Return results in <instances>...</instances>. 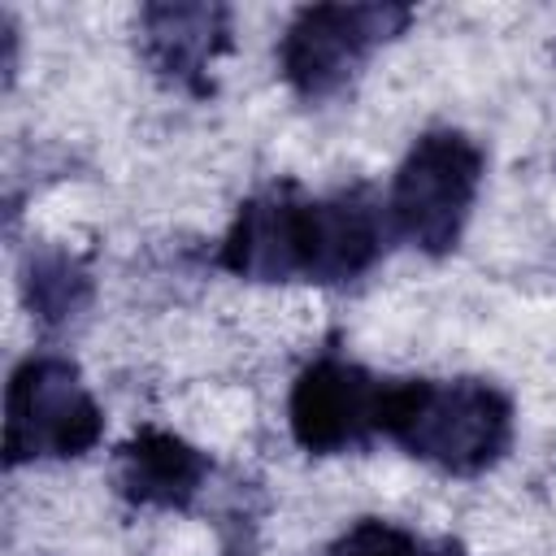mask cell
Returning a JSON list of instances; mask_svg holds the SVG:
<instances>
[{"instance_id": "obj_1", "label": "cell", "mask_w": 556, "mask_h": 556, "mask_svg": "<svg viewBox=\"0 0 556 556\" xmlns=\"http://www.w3.org/2000/svg\"><path fill=\"white\" fill-rule=\"evenodd\" d=\"M382 213L369 191L304 195L269 182L248 195L222 239V269L248 282H352L382 256Z\"/></svg>"}, {"instance_id": "obj_2", "label": "cell", "mask_w": 556, "mask_h": 556, "mask_svg": "<svg viewBox=\"0 0 556 556\" xmlns=\"http://www.w3.org/2000/svg\"><path fill=\"white\" fill-rule=\"evenodd\" d=\"M382 434L443 473L473 478L504 460L513 400L486 378H391Z\"/></svg>"}, {"instance_id": "obj_3", "label": "cell", "mask_w": 556, "mask_h": 556, "mask_svg": "<svg viewBox=\"0 0 556 556\" xmlns=\"http://www.w3.org/2000/svg\"><path fill=\"white\" fill-rule=\"evenodd\" d=\"M482 169L486 156L465 130H426L408 148L391 182L387 208L395 230L426 256H447L465 235V222L482 187Z\"/></svg>"}, {"instance_id": "obj_4", "label": "cell", "mask_w": 556, "mask_h": 556, "mask_svg": "<svg viewBox=\"0 0 556 556\" xmlns=\"http://www.w3.org/2000/svg\"><path fill=\"white\" fill-rule=\"evenodd\" d=\"M104 413L70 356H26L4 387V465L70 460L100 443Z\"/></svg>"}, {"instance_id": "obj_5", "label": "cell", "mask_w": 556, "mask_h": 556, "mask_svg": "<svg viewBox=\"0 0 556 556\" xmlns=\"http://www.w3.org/2000/svg\"><path fill=\"white\" fill-rule=\"evenodd\" d=\"M408 22V4H308L282 30V78L295 96L326 100L343 91L382 43L404 35Z\"/></svg>"}, {"instance_id": "obj_6", "label": "cell", "mask_w": 556, "mask_h": 556, "mask_svg": "<svg viewBox=\"0 0 556 556\" xmlns=\"http://www.w3.org/2000/svg\"><path fill=\"white\" fill-rule=\"evenodd\" d=\"M391 378L369 374L343 356H317L304 365L287 395V421L304 452L339 456L382 434V404Z\"/></svg>"}, {"instance_id": "obj_7", "label": "cell", "mask_w": 556, "mask_h": 556, "mask_svg": "<svg viewBox=\"0 0 556 556\" xmlns=\"http://www.w3.org/2000/svg\"><path fill=\"white\" fill-rule=\"evenodd\" d=\"M230 48H235V22H230L226 4L161 0V4L139 9V56H143V65L161 83H169L187 96H208L213 91L208 70Z\"/></svg>"}, {"instance_id": "obj_8", "label": "cell", "mask_w": 556, "mask_h": 556, "mask_svg": "<svg viewBox=\"0 0 556 556\" xmlns=\"http://www.w3.org/2000/svg\"><path fill=\"white\" fill-rule=\"evenodd\" d=\"M208 473L213 465L195 443L156 426L130 434L113 460V486L135 508H191Z\"/></svg>"}, {"instance_id": "obj_9", "label": "cell", "mask_w": 556, "mask_h": 556, "mask_svg": "<svg viewBox=\"0 0 556 556\" xmlns=\"http://www.w3.org/2000/svg\"><path fill=\"white\" fill-rule=\"evenodd\" d=\"M22 300H26L30 317H39L43 326H61L87 308L91 274L74 252L39 248V252H30V261L22 269Z\"/></svg>"}, {"instance_id": "obj_10", "label": "cell", "mask_w": 556, "mask_h": 556, "mask_svg": "<svg viewBox=\"0 0 556 556\" xmlns=\"http://www.w3.org/2000/svg\"><path fill=\"white\" fill-rule=\"evenodd\" d=\"M321 556H469V552L452 534L430 539V534H417V530L382 521V517H361Z\"/></svg>"}]
</instances>
